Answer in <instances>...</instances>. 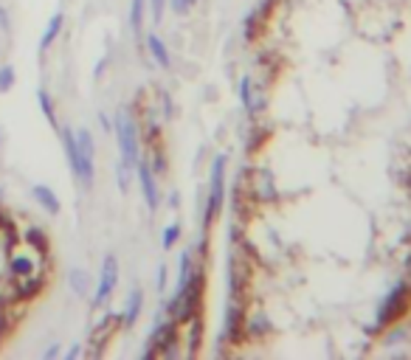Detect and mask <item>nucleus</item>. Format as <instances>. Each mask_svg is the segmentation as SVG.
<instances>
[{"label":"nucleus","mask_w":411,"mask_h":360,"mask_svg":"<svg viewBox=\"0 0 411 360\" xmlns=\"http://www.w3.org/2000/svg\"><path fill=\"white\" fill-rule=\"evenodd\" d=\"M147 4L152 6V18H155V23H161V18H163V6H166V0H147Z\"/></svg>","instance_id":"obj_20"},{"label":"nucleus","mask_w":411,"mask_h":360,"mask_svg":"<svg viewBox=\"0 0 411 360\" xmlns=\"http://www.w3.org/2000/svg\"><path fill=\"white\" fill-rule=\"evenodd\" d=\"M43 357H46V360H51V357H60V343H51V346L43 352Z\"/></svg>","instance_id":"obj_23"},{"label":"nucleus","mask_w":411,"mask_h":360,"mask_svg":"<svg viewBox=\"0 0 411 360\" xmlns=\"http://www.w3.org/2000/svg\"><path fill=\"white\" fill-rule=\"evenodd\" d=\"M37 104H40L43 116L48 118V124H51V127H54V130L60 132V121H57V113H54V99L48 96V90H43V88L37 90Z\"/></svg>","instance_id":"obj_12"},{"label":"nucleus","mask_w":411,"mask_h":360,"mask_svg":"<svg viewBox=\"0 0 411 360\" xmlns=\"http://www.w3.org/2000/svg\"><path fill=\"white\" fill-rule=\"evenodd\" d=\"M177 237H180V226H177V223L166 226V228H163V234H161V248H163V251H169V248L177 242Z\"/></svg>","instance_id":"obj_18"},{"label":"nucleus","mask_w":411,"mask_h":360,"mask_svg":"<svg viewBox=\"0 0 411 360\" xmlns=\"http://www.w3.org/2000/svg\"><path fill=\"white\" fill-rule=\"evenodd\" d=\"M144 9H147V0H133L130 4V26H133L135 37H141V32H144Z\"/></svg>","instance_id":"obj_13"},{"label":"nucleus","mask_w":411,"mask_h":360,"mask_svg":"<svg viewBox=\"0 0 411 360\" xmlns=\"http://www.w3.org/2000/svg\"><path fill=\"white\" fill-rule=\"evenodd\" d=\"M32 268H34V265H32L29 256H15V259H12V273L20 276V279H23V276L29 279V276H32Z\"/></svg>","instance_id":"obj_19"},{"label":"nucleus","mask_w":411,"mask_h":360,"mask_svg":"<svg viewBox=\"0 0 411 360\" xmlns=\"http://www.w3.org/2000/svg\"><path fill=\"white\" fill-rule=\"evenodd\" d=\"M223 195H226V158L217 155L212 163V186H209V209H206V226H209L217 212L223 209Z\"/></svg>","instance_id":"obj_3"},{"label":"nucleus","mask_w":411,"mask_h":360,"mask_svg":"<svg viewBox=\"0 0 411 360\" xmlns=\"http://www.w3.org/2000/svg\"><path fill=\"white\" fill-rule=\"evenodd\" d=\"M155 287H158V293H163V290H166V268H163V265L158 268V279H155Z\"/></svg>","instance_id":"obj_22"},{"label":"nucleus","mask_w":411,"mask_h":360,"mask_svg":"<svg viewBox=\"0 0 411 360\" xmlns=\"http://www.w3.org/2000/svg\"><path fill=\"white\" fill-rule=\"evenodd\" d=\"M0 144H4V132H0Z\"/></svg>","instance_id":"obj_26"},{"label":"nucleus","mask_w":411,"mask_h":360,"mask_svg":"<svg viewBox=\"0 0 411 360\" xmlns=\"http://www.w3.org/2000/svg\"><path fill=\"white\" fill-rule=\"evenodd\" d=\"M113 132H116V144H119V152H121V160L127 166L135 169V163L141 160L138 158V124L133 121V116L127 110H119L116 118H113Z\"/></svg>","instance_id":"obj_1"},{"label":"nucleus","mask_w":411,"mask_h":360,"mask_svg":"<svg viewBox=\"0 0 411 360\" xmlns=\"http://www.w3.org/2000/svg\"><path fill=\"white\" fill-rule=\"evenodd\" d=\"M18 82V74L12 65H0V93H9Z\"/></svg>","instance_id":"obj_16"},{"label":"nucleus","mask_w":411,"mask_h":360,"mask_svg":"<svg viewBox=\"0 0 411 360\" xmlns=\"http://www.w3.org/2000/svg\"><path fill=\"white\" fill-rule=\"evenodd\" d=\"M32 195H34V200L40 203V209H46L48 214H60V198H57V192L54 189H48L46 184H37L34 189H32Z\"/></svg>","instance_id":"obj_9"},{"label":"nucleus","mask_w":411,"mask_h":360,"mask_svg":"<svg viewBox=\"0 0 411 360\" xmlns=\"http://www.w3.org/2000/svg\"><path fill=\"white\" fill-rule=\"evenodd\" d=\"M240 99H243V104H245V110H248V113H257V110H260V102L254 99L251 76H243V79H240Z\"/></svg>","instance_id":"obj_14"},{"label":"nucleus","mask_w":411,"mask_h":360,"mask_svg":"<svg viewBox=\"0 0 411 360\" xmlns=\"http://www.w3.org/2000/svg\"><path fill=\"white\" fill-rule=\"evenodd\" d=\"M166 332H175V329H172V324H163V326H161V335H166ZM149 340L155 343V340H166V338H158V332H152V338H149Z\"/></svg>","instance_id":"obj_24"},{"label":"nucleus","mask_w":411,"mask_h":360,"mask_svg":"<svg viewBox=\"0 0 411 360\" xmlns=\"http://www.w3.org/2000/svg\"><path fill=\"white\" fill-rule=\"evenodd\" d=\"M60 135H62V146H65V158H68L71 174L79 180V174H82V155H79V146H76V132L74 130H60Z\"/></svg>","instance_id":"obj_7"},{"label":"nucleus","mask_w":411,"mask_h":360,"mask_svg":"<svg viewBox=\"0 0 411 360\" xmlns=\"http://www.w3.org/2000/svg\"><path fill=\"white\" fill-rule=\"evenodd\" d=\"M169 6H172V12L183 15V12H189V9H191V0H169Z\"/></svg>","instance_id":"obj_21"},{"label":"nucleus","mask_w":411,"mask_h":360,"mask_svg":"<svg viewBox=\"0 0 411 360\" xmlns=\"http://www.w3.org/2000/svg\"><path fill=\"white\" fill-rule=\"evenodd\" d=\"M68 282H71V290H74V296H85L88 293V273L82 270V268H76V270H71V276H68Z\"/></svg>","instance_id":"obj_15"},{"label":"nucleus","mask_w":411,"mask_h":360,"mask_svg":"<svg viewBox=\"0 0 411 360\" xmlns=\"http://www.w3.org/2000/svg\"><path fill=\"white\" fill-rule=\"evenodd\" d=\"M408 304H411V282H400V284L383 298V304H380V310H377V326H386V324L397 321L400 315H405Z\"/></svg>","instance_id":"obj_2"},{"label":"nucleus","mask_w":411,"mask_h":360,"mask_svg":"<svg viewBox=\"0 0 411 360\" xmlns=\"http://www.w3.org/2000/svg\"><path fill=\"white\" fill-rule=\"evenodd\" d=\"M147 51L152 54V60H155V65H158V68H169V65H172L169 51H166L163 40H161L158 34H147Z\"/></svg>","instance_id":"obj_11"},{"label":"nucleus","mask_w":411,"mask_h":360,"mask_svg":"<svg viewBox=\"0 0 411 360\" xmlns=\"http://www.w3.org/2000/svg\"><path fill=\"white\" fill-rule=\"evenodd\" d=\"M79 352H82V349H79V343H74V346L65 352V360H74V357H79Z\"/></svg>","instance_id":"obj_25"},{"label":"nucleus","mask_w":411,"mask_h":360,"mask_svg":"<svg viewBox=\"0 0 411 360\" xmlns=\"http://www.w3.org/2000/svg\"><path fill=\"white\" fill-rule=\"evenodd\" d=\"M62 23H65V15L62 12H54L51 20H48V26H46V32H43V37H40V54H46L57 43V37L62 32Z\"/></svg>","instance_id":"obj_8"},{"label":"nucleus","mask_w":411,"mask_h":360,"mask_svg":"<svg viewBox=\"0 0 411 360\" xmlns=\"http://www.w3.org/2000/svg\"><path fill=\"white\" fill-rule=\"evenodd\" d=\"M76 146H79V155H82V174H79V184H82L85 189H90V186H93V155H96L90 130H76Z\"/></svg>","instance_id":"obj_5"},{"label":"nucleus","mask_w":411,"mask_h":360,"mask_svg":"<svg viewBox=\"0 0 411 360\" xmlns=\"http://www.w3.org/2000/svg\"><path fill=\"white\" fill-rule=\"evenodd\" d=\"M194 4H197V0H191V6H194Z\"/></svg>","instance_id":"obj_27"},{"label":"nucleus","mask_w":411,"mask_h":360,"mask_svg":"<svg viewBox=\"0 0 411 360\" xmlns=\"http://www.w3.org/2000/svg\"><path fill=\"white\" fill-rule=\"evenodd\" d=\"M119 284V259L116 254H107L102 262V273H99V284H96V296H93V307H105L107 298L113 296Z\"/></svg>","instance_id":"obj_4"},{"label":"nucleus","mask_w":411,"mask_h":360,"mask_svg":"<svg viewBox=\"0 0 411 360\" xmlns=\"http://www.w3.org/2000/svg\"><path fill=\"white\" fill-rule=\"evenodd\" d=\"M130 169L133 166H127L124 160H116V180H119L121 195H127V189H130Z\"/></svg>","instance_id":"obj_17"},{"label":"nucleus","mask_w":411,"mask_h":360,"mask_svg":"<svg viewBox=\"0 0 411 360\" xmlns=\"http://www.w3.org/2000/svg\"><path fill=\"white\" fill-rule=\"evenodd\" d=\"M141 307H144V293L135 287V290H130V296H127V304H124V326H133L135 321H138V315H141Z\"/></svg>","instance_id":"obj_10"},{"label":"nucleus","mask_w":411,"mask_h":360,"mask_svg":"<svg viewBox=\"0 0 411 360\" xmlns=\"http://www.w3.org/2000/svg\"><path fill=\"white\" fill-rule=\"evenodd\" d=\"M135 172H138V186H141V195H144V203L149 212L158 209L161 198H158V180H155V172L149 169L147 160H138L135 163Z\"/></svg>","instance_id":"obj_6"}]
</instances>
